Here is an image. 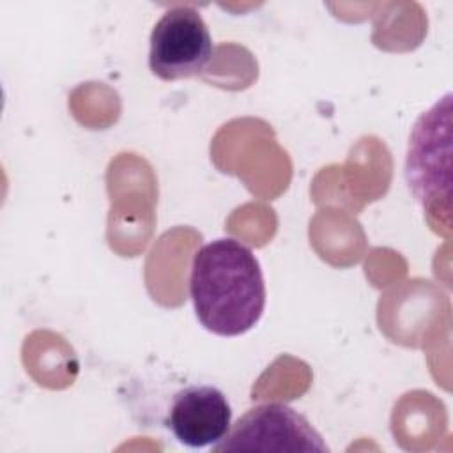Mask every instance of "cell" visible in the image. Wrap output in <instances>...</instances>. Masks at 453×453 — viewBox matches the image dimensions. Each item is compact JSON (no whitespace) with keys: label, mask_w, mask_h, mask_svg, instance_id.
<instances>
[{"label":"cell","mask_w":453,"mask_h":453,"mask_svg":"<svg viewBox=\"0 0 453 453\" xmlns=\"http://www.w3.org/2000/svg\"><path fill=\"white\" fill-rule=\"evenodd\" d=\"M230 421V403L214 386H188L177 391L168 414V428L189 448L218 444L228 434Z\"/></svg>","instance_id":"obj_5"},{"label":"cell","mask_w":453,"mask_h":453,"mask_svg":"<svg viewBox=\"0 0 453 453\" xmlns=\"http://www.w3.org/2000/svg\"><path fill=\"white\" fill-rule=\"evenodd\" d=\"M189 296L200 324L219 336L250 331L265 308V283L253 251L237 239L203 244L193 257Z\"/></svg>","instance_id":"obj_1"},{"label":"cell","mask_w":453,"mask_h":453,"mask_svg":"<svg viewBox=\"0 0 453 453\" xmlns=\"http://www.w3.org/2000/svg\"><path fill=\"white\" fill-rule=\"evenodd\" d=\"M449 103L446 94L416 122L405 161V175L414 198L439 219L449 212Z\"/></svg>","instance_id":"obj_2"},{"label":"cell","mask_w":453,"mask_h":453,"mask_svg":"<svg viewBox=\"0 0 453 453\" xmlns=\"http://www.w3.org/2000/svg\"><path fill=\"white\" fill-rule=\"evenodd\" d=\"M212 50L202 14L195 7L175 5L152 28L149 67L165 81L191 78L207 67Z\"/></svg>","instance_id":"obj_3"},{"label":"cell","mask_w":453,"mask_h":453,"mask_svg":"<svg viewBox=\"0 0 453 453\" xmlns=\"http://www.w3.org/2000/svg\"><path fill=\"white\" fill-rule=\"evenodd\" d=\"M214 451H327L310 421L285 403H262L241 416Z\"/></svg>","instance_id":"obj_4"}]
</instances>
